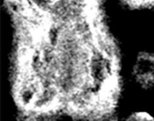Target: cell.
<instances>
[{"instance_id":"1","label":"cell","mask_w":154,"mask_h":121,"mask_svg":"<svg viewBox=\"0 0 154 121\" xmlns=\"http://www.w3.org/2000/svg\"><path fill=\"white\" fill-rule=\"evenodd\" d=\"M130 119H139V120H144V119H147V120H151V119H153L152 117H151L149 114L147 113H136V114H134L133 117L130 118Z\"/></svg>"}]
</instances>
